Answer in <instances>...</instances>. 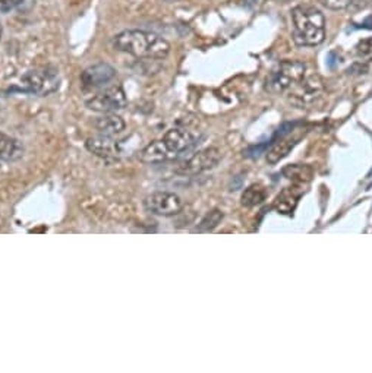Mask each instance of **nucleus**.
<instances>
[{
    "instance_id": "nucleus-18",
    "label": "nucleus",
    "mask_w": 372,
    "mask_h": 373,
    "mask_svg": "<svg viewBox=\"0 0 372 373\" xmlns=\"http://www.w3.org/2000/svg\"><path fill=\"white\" fill-rule=\"evenodd\" d=\"M222 220H223V212L219 210H213L202 218L201 223L197 227V231H200V233H209V231H213L217 226H219Z\"/></svg>"
},
{
    "instance_id": "nucleus-17",
    "label": "nucleus",
    "mask_w": 372,
    "mask_h": 373,
    "mask_svg": "<svg viewBox=\"0 0 372 373\" xmlns=\"http://www.w3.org/2000/svg\"><path fill=\"white\" fill-rule=\"evenodd\" d=\"M298 195H294L292 190H285L283 194H281L278 198H277V202H276V210L281 214H290L294 207H296L298 203Z\"/></svg>"
},
{
    "instance_id": "nucleus-22",
    "label": "nucleus",
    "mask_w": 372,
    "mask_h": 373,
    "mask_svg": "<svg viewBox=\"0 0 372 373\" xmlns=\"http://www.w3.org/2000/svg\"><path fill=\"white\" fill-rule=\"evenodd\" d=\"M24 0H0V12L8 14V12L17 9Z\"/></svg>"
},
{
    "instance_id": "nucleus-16",
    "label": "nucleus",
    "mask_w": 372,
    "mask_h": 373,
    "mask_svg": "<svg viewBox=\"0 0 372 373\" xmlns=\"http://www.w3.org/2000/svg\"><path fill=\"white\" fill-rule=\"evenodd\" d=\"M267 194L265 189L260 185H252L248 189H245V192L242 194V205L247 208H252L256 207V205H260L261 202H264Z\"/></svg>"
},
{
    "instance_id": "nucleus-2",
    "label": "nucleus",
    "mask_w": 372,
    "mask_h": 373,
    "mask_svg": "<svg viewBox=\"0 0 372 373\" xmlns=\"http://www.w3.org/2000/svg\"><path fill=\"white\" fill-rule=\"evenodd\" d=\"M293 38L299 46H318L324 42L326 19L314 6L301 5L292 10Z\"/></svg>"
},
{
    "instance_id": "nucleus-3",
    "label": "nucleus",
    "mask_w": 372,
    "mask_h": 373,
    "mask_svg": "<svg viewBox=\"0 0 372 373\" xmlns=\"http://www.w3.org/2000/svg\"><path fill=\"white\" fill-rule=\"evenodd\" d=\"M306 75V66L298 60L281 62L267 80V89L273 94L290 93Z\"/></svg>"
},
{
    "instance_id": "nucleus-14",
    "label": "nucleus",
    "mask_w": 372,
    "mask_h": 373,
    "mask_svg": "<svg viewBox=\"0 0 372 373\" xmlns=\"http://www.w3.org/2000/svg\"><path fill=\"white\" fill-rule=\"evenodd\" d=\"M298 144V139L280 136L277 143L272 145V148L267 152V163L268 164H277L280 160L287 157V154Z\"/></svg>"
},
{
    "instance_id": "nucleus-10",
    "label": "nucleus",
    "mask_w": 372,
    "mask_h": 373,
    "mask_svg": "<svg viewBox=\"0 0 372 373\" xmlns=\"http://www.w3.org/2000/svg\"><path fill=\"white\" fill-rule=\"evenodd\" d=\"M195 138L186 129H181V127H173V129L168 131L161 138V143L169 152L170 158H175L179 154L188 149L192 144H194Z\"/></svg>"
},
{
    "instance_id": "nucleus-20",
    "label": "nucleus",
    "mask_w": 372,
    "mask_h": 373,
    "mask_svg": "<svg viewBox=\"0 0 372 373\" xmlns=\"http://www.w3.org/2000/svg\"><path fill=\"white\" fill-rule=\"evenodd\" d=\"M323 2L328 9L342 10V9L349 8L355 2V0H323Z\"/></svg>"
},
{
    "instance_id": "nucleus-13",
    "label": "nucleus",
    "mask_w": 372,
    "mask_h": 373,
    "mask_svg": "<svg viewBox=\"0 0 372 373\" xmlns=\"http://www.w3.org/2000/svg\"><path fill=\"white\" fill-rule=\"evenodd\" d=\"M24 145L14 136L0 134V160L17 161L22 157Z\"/></svg>"
},
{
    "instance_id": "nucleus-4",
    "label": "nucleus",
    "mask_w": 372,
    "mask_h": 373,
    "mask_svg": "<svg viewBox=\"0 0 372 373\" xmlns=\"http://www.w3.org/2000/svg\"><path fill=\"white\" fill-rule=\"evenodd\" d=\"M22 89L27 93L46 97L56 93L60 87V76L56 68H42L25 73L21 78Z\"/></svg>"
},
{
    "instance_id": "nucleus-7",
    "label": "nucleus",
    "mask_w": 372,
    "mask_h": 373,
    "mask_svg": "<svg viewBox=\"0 0 372 373\" xmlns=\"http://www.w3.org/2000/svg\"><path fill=\"white\" fill-rule=\"evenodd\" d=\"M222 151L215 147H209L198 151L191 158H188L181 167H179V173L182 174H200L204 172H209L220 163L222 160Z\"/></svg>"
},
{
    "instance_id": "nucleus-15",
    "label": "nucleus",
    "mask_w": 372,
    "mask_h": 373,
    "mask_svg": "<svg viewBox=\"0 0 372 373\" xmlns=\"http://www.w3.org/2000/svg\"><path fill=\"white\" fill-rule=\"evenodd\" d=\"M139 160L147 164H157V163L170 160V156H169V152L166 151L161 139H159L148 144L143 151L139 152Z\"/></svg>"
},
{
    "instance_id": "nucleus-12",
    "label": "nucleus",
    "mask_w": 372,
    "mask_h": 373,
    "mask_svg": "<svg viewBox=\"0 0 372 373\" xmlns=\"http://www.w3.org/2000/svg\"><path fill=\"white\" fill-rule=\"evenodd\" d=\"M94 126L101 135L112 136V138L122 134L126 127L121 116L113 114V113H105V116L97 118L94 122Z\"/></svg>"
},
{
    "instance_id": "nucleus-5",
    "label": "nucleus",
    "mask_w": 372,
    "mask_h": 373,
    "mask_svg": "<svg viewBox=\"0 0 372 373\" xmlns=\"http://www.w3.org/2000/svg\"><path fill=\"white\" fill-rule=\"evenodd\" d=\"M126 104L127 98L122 85L106 87L100 93L87 100V107L97 113H113L125 109Z\"/></svg>"
},
{
    "instance_id": "nucleus-1",
    "label": "nucleus",
    "mask_w": 372,
    "mask_h": 373,
    "mask_svg": "<svg viewBox=\"0 0 372 373\" xmlns=\"http://www.w3.org/2000/svg\"><path fill=\"white\" fill-rule=\"evenodd\" d=\"M113 47L138 59L163 60L170 53V44L163 37L143 31L126 30L113 37Z\"/></svg>"
},
{
    "instance_id": "nucleus-19",
    "label": "nucleus",
    "mask_w": 372,
    "mask_h": 373,
    "mask_svg": "<svg viewBox=\"0 0 372 373\" xmlns=\"http://www.w3.org/2000/svg\"><path fill=\"white\" fill-rule=\"evenodd\" d=\"M283 173L293 180H299V182H310L312 177V172L310 167L306 165H289L283 170Z\"/></svg>"
},
{
    "instance_id": "nucleus-11",
    "label": "nucleus",
    "mask_w": 372,
    "mask_h": 373,
    "mask_svg": "<svg viewBox=\"0 0 372 373\" xmlns=\"http://www.w3.org/2000/svg\"><path fill=\"white\" fill-rule=\"evenodd\" d=\"M85 147L89 152L94 154V156H97V157H101V158L116 157L122 152L121 143L112 139V136H106V135L89 138L85 143Z\"/></svg>"
},
{
    "instance_id": "nucleus-23",
    "label": "nucleus",
    "mask_w": 372,
    "mask_h": 373,
    "mask_svg": "<svg viewBox=\"0 0 372 373\" xmlns=\"http://www.w3.org/2000/svg\"><path fill=\"white\" fill-rule=\"evenodd\" d=\"M2 34H3V27H2V22H0V40H2Z\"/></svg>"
},
{
    "instance_id": "nucleus-8",
    "label": "nucleus",
    "mask_w": 372,
    "mask_h": 373,
    "mask_svg": "<svg viewBox=\"0 0 372 373\" xmlns=\"http://www.w3.org/2000/svg\"><path fill=\"white\" fill-rule=\"evenodd\" d=\"M323 91V80L318 73L312 72L305 75V78L292 89V101L294 104L303 107L308 102L314 101Z\"/></svg>"
},
{
    "instance_id": "nucleus-6",
    "label": "nucleus",
    "mask_w": 372,
    "mask_h": 373,
    "mask_svg": "<svg viewBox=\"0 0 372 373\" xmlns=\"http://www.w3.org/2000/svg\"><path fill=\"white\" fill-rule=\"evenodd\" d=\"M144 205L145 210L154 215L173 217L182 211L184 201L175 192L157 190L145 198Z\"/></svg>"
},
{
    "instance_id": "nucleus-21",
    "label": "nucleus",
    "mask_w": 372,
    "mask_h": 373,
    "mask_svg": "<svg viewBox=\"0 0 372 373\" xmlns=\"http://www.w3.org/2000/svg\"><path fill=\"white\" fill-rule=\"evenodd\" d=\"M357 53L362 57H371L372 56V38H368V40H362L357 44Z\"/></svg>"
},
{
    "instance_id": "nucleus-9",
    "label": "nucleus",
    "mask_w": 372,
    "mask_h": 373,
    "mask_svg": "<svg viewBox=\"0 0 372 373\" xmlns=\"http://www.w3.org/2000/svg\"><path fill=\"white\" fill-rule=\"evenodd\" d=\"M116 76V71L109 63H96L81 73V82L85 88H103L112 82Z\"/></svg>"
}]
</instances>
